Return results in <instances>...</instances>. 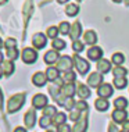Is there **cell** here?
<instances>
[{"label": "cell", "mask_w": 129, "mask_h": 132, "mask_svg": "<svg viewBox=\"0 0 129 132\" xmlns=\"http://www.w3.org/2000/svg\"><path fill=\"white\" fill-rule=\"evenodd\" d=\"M78 13H79V6H76V4H68L65 7V14H67V15L75 17V15H78Z\"/></svg>", "instance_id": "29"}, {"label": "cell", "mask_w": 129, "mask_h": 132, "mask_svg": "<svg viewBox=\"0 0 129 132\" xmlns=\"http://www.w3.org/2000/svg\"><path fill=\"white\" fill-rule=\"evenodd\" d=\"M32 82H33V85L38 86V88L45 86L46 82H47V75H46V72H42V71L35 72L33 77H32Z\"/></svg>", "instance_id": "12"}, {"label": "cell", "mask_w": 129, "mask_h": 132, "mask_svg": "<svg viewBox=\"0 0 129 132\" xmlns=\"http://www.w3.org/2000/svg\"><path fill=\"white\" fill-rule=\"evenodd\" d=\"M76 95L81 97V100H86L90 97V89L88 85L82 84V82H76Z\"/></svg>", "instance_id": "10"}, {"label": "cell", "mask_w": 129, "mask_h": 132, "mask_svg": "<svg viewBox=\"0 0 129 132\" xmlns=\"http://www.w3.org/2000/svg\"><path fill=\"white\" fill-rule=\"evenodd\" d=\"M72 60H74L75 68H76V71L81 74V75H85V74L89 71V63L86 61L85 59H82V57H79L78 54H75L72 57Z\"/></svg>", "instance_id": "4"}, {"label": "cell", "mask_w": 129, "mask_h": 132, "mask_svg": "<svg viewBox=\"0 0 129 132\" xmlns=\"http://www.w3.org/2000/svg\"><path fill=\"white\" fill-rule=\"evenodd\" d=\"M51 124V118L47 116H42L40 120H39V125H40L42 128H49V125Z\"/></svg>", "instance_id": "38"}, {"label": "cell", "mask_w": 129, "mask_h": 132, "mask_svg": "<svg viewBox=\"0 0 129 132\" xmlns=\"http://www.w3.org/2000/svg\"><path fill=\"white\" fill-rule=\"evenodd\" d=\"M113 2H114V3H121L122 0H113Z\"/></svg>", "instance_id": "52"}, {"label": "cell", "mask_w": 129, "mask_h": 132, "mask_svg": "<svg viewBox=\"0 0 129 132\" xmlns=\"http://www.w3.org/2000/svg\"><path fill=\"white\" fill-rule=\"evenodd\" d=\"M2 68H3V72H4L6 75H11L14 72V70H15V65H14V63L11 60H6V61L2 64Z\"/></svg>", "instance_id": "24"}, {"label": "cell", "mask_w": 129, "mask_h": 132, "mask_svg": "<svg viewBox=\"0 0 129 132\" xmlns=\"http://www.w3.org/2000/svg\"><path fill=\"white\" fill-rule=\"evenodd\" d=\"M0 109H3V93H2V89H0Z\"/></svg>", "instance_id": "46"}, {"label": "cell", "mask_w": 129, "mask_h": 132, "mask_svg": "<svg viewBox=\"0 0 129 132\" xmlns=\"http://www.w3.org/2000/svg\"><path fill=\"white\" fill-rule=\"evenodd\" d=\"M58 27H49L47 31H46V36L50 38V39H57V35H58Z\"/></svg>", "instance_id": "31"}, {"label": "cell", "mask_w": 129, "mask_h": 132, "mask_svg": "<svg viewBox=\"0 0 129 132\" xmlns=\"http://www.w3.org/2000/svg\"><path fill=\"white\" fill-rule=\"evenodd\" d=\"M114 106H115V110H125L128 107V100L122 96H119L114 100Z\"/></svg>", "instance_id": "26"}, {"label": "cell", "mask_w": 129, "mask_h": 132, "mask_svg": "<svg viewBox=\"0 0 129 132\" xmlns=\"http://www.w3.org/2000/svg\"><path fill=\"white\" fill-rule=\"evenodd\" d=\"M6 54H7V57H8V60H11V61H14V60H17V59H18L20 52L17 50V47H14V49H7Z\"/></svg>", "instance_id": "33"}, {"label": "cell", "mask_w": 129, "mask_h": 132, "mask_svg": "<svg viewBox=\"0 0 129 132\" xmlns=\"http://www.w3.org/2000/svg\"><path fill=\"white\" fill-rule=\"evenodd\" d=\"M126 74H128V70L124 68L122 65L114 67V70H113V75H114V78H126Z\"/></svg>", "instance_id": "27"}, {"label": "cell", "mask_w": 129, "mask_h": 132, "mask_svg": "<svg viewBox=\"0 0 129 132\" xmlns=\"http://www.w3.org/2000/svg\"><path fill=\"white\" fill-rule=\"evenodd\" d=\"M4 47L6 49H14V47H17V40H15V39H13V38H8L4 42Z\"/></svg>", "instance_id": "40"}, {"label": "cell", "mask_w": 129, "mask_h": 132, "mask_svg": "<svg viewBox=\"0 0 129 132\" xmlns=\"http://www.w3.org/2000/svg\"><path fill=\"white\" fill-rule=\"evenodd\" d=\"M124 61H125V56L122 54V53H119V52L114 53L113 57H111V63L115 64V67L122 65V63H124Z\"/></svg>", "instance_id": "25"}, {"label": "cell", "mask_w": 129, "mask_h": 132, "mask_svg": "<svg viewBox=\"0 0 129 132\" xmlns=\"http://www.w3.org/2000/svg\"><path fill=\"white\" fill-rule=\"evenodd\" d=\"M103 85V75L100 72H92L88 78V86L89 88H99Z\"/></svg>", "instance_id": "7"}, {"label": "cell", "mask_w": 129, "mask_h": 132, "mask_svg": "<svg viewBox=\"0 0 129 132\" xmlns=\"http://www.w3.org/2000/svg\"><path fill=\"white\" fill-rule=\"evenodd\" d=\"M76 2H82V0H76Z\"/></svg>", "instance_id": "54"}, {"label": "cell", "mask_w": 129, "mask_h": 132, "mask_svg": "<svg viewBox=\"0 0 129 132\" xmlns=\"http://www.w3.org/2000/svg\"><path fill=\"white\" fill-rule=\"evenodd\" d=\"M36 109H29L27 113H25V116H24V122H25V125H27V128H32L35 125V122H36V111H35Z\"/></svg>", "instance_id": "9"}, {"label": "cell", "mask_w": 129, "mask_h": 132, "mask_svg": "<svg viewBox=\"0 0 129 132\" xmlns=\"http://www.w3.org/2000/svg\"><path fill=\"white\" fill-rule=\"evenodd\" d=\"M96 42H97V35H96L94 31H86L83 34V43L94 46Z\"/></svg>", "instance_id": "17"}, {"label": "cell", "mask_w": 129, "mask_h": 132, "mask_svg": "<svg viewBox=\"0 0 129 132\" xmlns=\"http://www.w3.org/2000/svg\"><path fill=\"white\" fill-rule=\"evenodd\" d=\"M75 79H76V74H75L72 70L68 71V72H64V75H63L64 84H74Z\"/></svg>", "instance_id": "28"}, {"label": "cell", "mask_w": 129, "mask_h": 132, "mask_svg": "<svg viewBox=\"0 0 129 132\" xmlns=\"http://www.w3.org/2000/svg\"><path fill=\"white\" fill-rule=\"evenodd\" d=\"M3 46H4V42H3L2 39H0V47H3Z\"/></svg>", "instance_id": "50"}, {"label": "cell", "mask_w": 129, "mask_h": 132, "mask_svg": "<svg viewBox=\"0 0 129 132\" xmlns=\"http://www.w3.org/2000/svg\"><path fill=\"white\" fill-rule=\"evenodd\" d=\"M113 84L117 89H124V88H126V85H128V79L126 78H114Z\"/></svg>", "instance_id": "30"}, {"label": "cell", "mask_w": 129, "mask_h": 132, "mask_svg": "<svg viewBox=\"0 0 129 132\" xmlns=\"http://www.w3.org/2000/svg\"><path fill=\"white\" fill-rule=\"evenodd\" d=\"M111 117H113L115 124H124L128 118V111L126 110H114Z\"/></svg>", "instance_id": "14"}, {"label": "cell", "mask_w": 129, "mask_h": 132, "mask_svg": "<svg viewBox=\"0 0 129 132\" xmlns=\"http://www.w3.org/2000/svg\"><path fill=\"white\" fill-rule=\"evenodd\" d=\"M75 104H76V102H74L72 97H67L65 103H64V107H65V110H68V111H72L75 109Z\"/></svg>", "instance_id": "37"}, {"label": "cell", "mask_w": 129, "mask_h": 132, "mask_svg": "<svg viewBox=\"0 0 129 132\" xmlns=\"http://www.w3.org/2000/svg\"><path fill=\"white\" fill-rule=\"evenodd\" d=\"M56 114H57V110H56L54 106H47L45 110H43V116H47V117H50V118H53Z\"/></svg>", "instance_id": "36"}, {"label": "cell", "mask_w": 129, "mask_h": 132, "mask_svg": "<svg viewBox=\"0 0 129 132\" xmlns=\"http://www.w3.org/2000/svg\"><path fill=\"white\" fill-rule=\"evenodd\" d=\"M81 111L79 110H76V109H74L72 111H70V120L71 121H74V122H78V121L81 120Z\"/></svg>", "instance_id": "39"}, {"label": "cell", "mask_w": 129, "mask_h": 132, "mask_svg": "<svg viewBox=\"0 0 129 132\" xmlns=\"http://www.w3.org/2000/svg\"><path fill=\"white\" fill-rule=\"evenodd\" d=\"M58 31H60V34H63V35H70V31H71L70 22H67V21H63V22L58 25Z\"/></svg>", "instance_id": "32"}, {"label": "cell", "mask_w": 129, "mask_h": 132, "mask_svg": "<svg viewBox=\"0 0 129 132\" xmlns=\"http://www.w3.org/2000/svg\"><path fill=\"white\" fill-rule=\"evenodd\" d=\"M81 35H82V27H81V22H79V21H75L72 25H71L70 38L72 39V40H78V38H79Z\"/></svg>", "instance_id": "15"}, {"label": "cell", "mask_w": 129, "mask_h": 132, "mask_svg": "<svg viewBox=\"0 0 129 132\" xmlns=\"http://www.w3.org/2000/svg\"><path fill=\"white\" fill-rule=\"evenodd\" d=\"M57 2H58V3H60V4H63V3H67V2H68V0H57Z\"/></svg>", "instance_id": "48"}, {"label": "cell", "mask_w": 129, "mask_h": 132, "mask_svg": "<svg viewBox=\"0 0 129 132\" xmlns=\"http://www.w3.org/2000/svg\"><path fill=\"white\" fill-rule=\"evenodd\" d=\"M74 93H76V85L75 84H64L61 88V95L65 97H72Z\"/></svg>", "instance_id": "16"}, {"label": "cell", "mask_w": 129, "mask_h": 132, "mask_svg": "<svg viewBox=\"0 0 129 132\" xmlns=\"http://www.w3.org/2000/svg\"><path fill=\"white\" fill-rule=\"evenodd\" d=\"M47 43V36L46 35H43L42 32H38V34H35L33 36H32V45H33V47L36 49V50H40L43 49Z\"/></svg>", "instance_id": "6"}, {"label": "cell", "mask_w": 129, "mask_h": 132, "mask_svg": "<svg viewBox=\"0 0 129 132\" xmlns=\"http://www.w3.org/2000/svg\"><path fill=\"white\" fill-rule=\"evenodd\" d=\"M21 59L25 64H33L38 60V50L32 47H25L21 52Z\"/></svg>", "instance_id": "2"}, {"label": "cell", "mask_w": 129, "mask_h": 132, "mask_svg": "<svg viewBox=\"0 0 129 132\" xmlns=\"http://www.w3.org/2000/svg\"><path fill=\"white\" fill-rule=\"evenodd\" d=\"M4 3H7V0H0V6H3Z\"/></svg>", "instance_id": "49"}, {"label": "cell", "mask_w": 129, "mask_h": 132, "mask_svg": "<svg viewBox=\"0 0 129 132\" xmlns=\"http://www.w3.org/2000/svg\"><path fill=\"white\" fill-rule=\"evenodd\" d=\"M14 132H27V129L22 128V127H18V128H15V129H14Z\"/></svg>", "instance_id": "45"}, {"label": "cell", "mask_w": 129, "mask_h": 132, "mask_svg": "<svg viewBox=\"0 0 129 132\" xmlns=\"http://www.w3.org/2000/svg\"><path fill=\"white\" fill-rule=\"evenodd\" d=\"M111 71V61H108V60H100V61L97 63V72L100 74H107Z\"/></svg>", "instance_id": "18"}, {"label": "cell", "mask_w": 129, "mask_h": 132, "mask_svg": "<svg viewBox=\"0 0 129 132\" xmlns=\"http://www.w3.org/2000/svg\"><path fill=\"white\" fill-rule=\"evenodd\" d=\"M86 125H88V120L86 116L81 117V120L75 124V127H72V132H85L86 131Z\"/></svg>", "instance_id": "22"}, {"label": "cell", "mask_w": 129, "mask_h": 132, "mask_svg": "<svg viewBox=\"0 0 129 132\" xmlns=\"http://www.w3.org/2000/svg\"><path fill=\"white\" fill-rule=\"evenodd\" d=\"M43 60H45V63L50 67L51 64H54V63H57V61L60 60V54H58V52H57V50L51 49V50H49V52L45 54Z\"/></svg>", "instance_id": "13"}, {"label": "cell", "mask_w": 129, "mask_h": 132, "mask_svg": "<svg viewBox=\"0 0 129 132\" xmlns=\"http://www.w3.org/2000/svg\"><path fill=\"white\" fill-rule=\"evenodd\" d=\"M124 2H125V4H126V6H129V0H124Z\"/></svg>", "instance_id": "53"}, {"label": "cell", "mask_w": 129, "mask_h": 132, "mask_svg": "<svg viewBox=\"0 0 129 132\" xmlns=\"http://www.w3.org/2000/svg\"><path fill=\"white\" fill-rule=\"evenodd\" d=\"M57 129H58V132H72V128H71V125H68V124H64V125L58 127Z\"/></svg>", "instance_id": "42"}, {"label": "cell", "mask_w": 129, "mask_h": 132, "mask_svg": "<svg viewBox=\"0 0 129 132\" xmlns=\"http://www.w3.org/2000/svg\"><path fill=\"white\" fill-rule=\"evenodd\" d=\"M47 96H45L43 93H38L33 96V99H32V106H33V109L36 110H45L46 107H47Z\"/></svg>", "instance_id": "5"}, {"label": "cell", "mask_w": 129, "mask_h": 132, "mask_svg": "<svg viewBox=\"0 0 129 132\" xmlns=\"http://www.w3.org/2000/svg\"><path fill=\"white\" fill-rule=\"evenodd\" d=\"M25 93H17L11 96L8 99V103H7V111L8 113H15L22 107V104L25 103Z\"/></svg>", "instance_id": "1"}, {"label": "cell", "mask_w": 129, "mask_h": 132, "mask_svg": "<svg viewBox=\"0 0 129 132\" xmlns=\"http://www.w3.org/2000/svg\"><path fill=\"white\" fill-rule=\"evenodd\" d=\"M94 107L99 110V111H106V110L110 107V103H108L107 99L99 97V99H96V102H94Z\"/></svg>", "instance_id": "23"}, {"label": "cell", "mask_w": 129, "mask_h": 132, "mask_svg": "<svg viewBox=\"0 0 129 132\" xmlns=\"http://www.w3.org/2000/svg\"><path fill=\"white\" fill-rule=\"evenodd\" d=\"M86 53H88L89 60H92V61H100L101 57H103V50L99 46H90Z\"/></svg>", "instance_id": "8"}, {"label": "cell", "mask_w": 129, "mask_h": 132, "mask_svg": "<svg viewBox=\"0 0 129 132\" xmlns=\"http://www.w3.org/2000/svg\"><path fill=\"white\" fill-rule=\"evenodd\" d=\"M122 129L125 131V132H129V120H126L124 122V127H122Z\"/></svg>", "instance_id": "44"}, {"label": "cell", "mask_w": 129, "mask_h": 132, "mask_svg": "<svg viewBox=\"0 0 129 132\" xmlns=\"http://www.w3.org/2000/svg\"><path fill=\"white\" fill-rule=\"evenodd\" d=\"M83 49H85V43L82 40H74L72 42V50L75 53H81V52H83Z\"/></svg>", "instance_id": "34"}, {"label": "cell", "mask_w": 129, "mask_h": 132, "mask_svg": "<svg viewBox=\"0 0 129 132\" xmlns=\"http://www.w3.org/2000/svg\"><path fill=\"white\" fill-rule=\"evenodd\" d=\"M113 92H114V89H113V86H111L110 84H103V85H100V86L97 88V95L101 99L111 97V96H113Z\"/></svg>", "instance_id": "11"}, {"label": "cell", "mask_w": 129, "mask_h": 132, "mask_svg": "<svg viewBox=\"0 0 129 132\" xmlns=\"http://www.w3.org/2000/svg\"><path fill=\"white\" fill-rule=\"evenodd\" d=\"M121 132H125V131H121Z\"/></svg>", "instance_id": "55"}, {"label": "cell", "mask_w": 129, "mask_h": 132, "mask_svg": "<svg viewBox=\"0 0 129 132\" xmlns=\"http://www.w3.org/2000/svg\"><path fill=\"white\" fill-rule=\"evenodd\" d=\"M72 65H74V60H72V57H70V56H61L60 60L57 61V68H58V71H61V72H68V71H71Z\"/></svg>", "instance_id": "3"}, {"label": "cell", "mask_w": 129, "mask_h": 132, "mask_svg": "<svg viewBox=\"0 0 129 132\" xmlns=\"http://www.w3.org/2000/svg\"><path fill=\"white\" fill-rule=\"evenodd\" d=\"M3 74H4V72H3V68L0 67V78H2V75H3Z\"/></svg>", "instance_id": "51"}, {"label": "cell", "mask_w": 129, "mask_h": 132, "mask_svg": "<svg viewBox=\"0 0 129 132\" xmlns=\"http://www.w3.org/2000/svg\"><path fill=\"white\" fill-rule=\"evenodd\" d=\"M3 63H4V61H3V53L0 52V64H3Z\"/></svg>", "instance_id": "47"}, {"label": "cell", "mask_w": 129, "mask_h": 132, "mask_svg": "<svg viewBox=\"0 0 129 132\" xmlns=\"http://www.w3.org/2000/svg\"><path fill=\"white\" fill-rule=\"evenodd\" d=\"M53 49L54 50H63V49H65V40H63V39H54L53 40Z\"/></svg>", "instance_id": "35"}, {"label": "cell", "mask_w": 129, "mask_h": 132, "mask_svg": "<svg viewBox=\"0 0 129 132\" xmlns=\"http://www.w3.org/2000/svg\"><path fill=\"white\" fill-rule=\"evenodd\" d=\"M108 132H119V131H118V128L115 127V124H114V122H110V125H108Z\"/></svg>", "instance_id": "43"}, {"label": "cell", "mask_w": 129, "mask_h": 132, "mask_svg": "<svg viewBox=\"0 0 129 132\" xmlns=\"http://www.w3.org/2000/svg\"><path fill=\"white\" fill-rule=\"evenodd\" d=\"M75 109L79 110V111H86V110H88V103H86L85 100H79V102H76V104H75Z\"/></svg>", "instance_id": "41"}, {"label": "cell", "mask_w": 129, "mask_h": 132, "mask_svg": "<svg viewBox=\"0 0 129 132\" xmlns=\"http://www.w3.org/2000/svg\"><path fill=\"white\" fill-rule=\"evenodd\" d=\"M46 75H47V79L49 81H53L56 82L57 79H58V75H60V71L57 67H47V70H46Z\"/></svg>", "instance_id": "21"}, {"label": "cell", "mask_w": 129, "mask_h": 132, "mask_svg": "<svg viewBox=\"0 0 129 132\" xmlns=\"http://www.w3.org/2000/svg\"><path fill=\"white\" fill-rule=\"evenodd\" d=\"M65 121H67V116L64 113H57L54 117H53L51 118V124L54 127H61V125H64V124H65Z\"/></svg>", "instance_id": "20"}, {"label": "cell", "mask_w": 129, "mask_h": 132, "mask_svg": "<svg viewBox=\"0 0 129 132\" xmlns=\"http://www.w3.org/2000/svg\"><path fill=\"white\" fill-rule=\"evenodd\" d=\"M32 10H33L32 0H27V3H25V6H24V24H25V27H27L28 21H29V17H31V14H32Z\"/></svg>", "instance_id": "19"}]
</instances>
